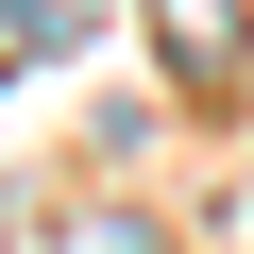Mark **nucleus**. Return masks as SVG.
<instances>
[{
    "mask_svg": "<svg viewBox=\"0 0 254 254\" xmlns=\"http://www.w3.org/2000/svg\"><path fill=\"white\" fill-rule=\"evenodd\" d=\"M51 254H153V237H136V220H68Z\"/></svg>",
    "mask_w": 254,
    "mask_h": 254,
    "instance_id": "nucleus-1",
    "label": "nucleus"
}]
</instances>
